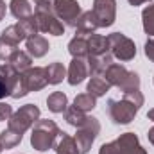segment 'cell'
I'll list each match as a JSON object with an SVG mask.
<instances>
[{
    "instance_id": "cell-1",
    "label": "cell",
    "mask_w": 154,
    "mask_h": 154,
    "mask_svg": "<svg viewBox=\"0 0 154 154\" xmlns=\"http://www.w3.org/2000/svg\"><path fill=\"white\" fill-rule=\"evenodd\" d=\"M61 134L59 127L56 125L54 120H38L34 125H32V133H31V145L39 151V152H45L48 149L54 147L57 136Z\"/></svg>"
},
{
    "instance_id": "cell-2",
    "label": "cell",
    "mask_w": 154,
    "mask_h": 154,
    "mask_svg": "<svg viewBox=\"0 0 154 154\" xmlns=\"http://www.w3.org/2000/svg\"><path fill=\"white\" fill-rule=\"evenodd\" d=\"M34 18L38 22V29L41 32H47V34H52V36H61L65 32V23L56 16L50 2L36 4Z\"/></svg>"
},
{
    "instance_id": "cell-3",
    "label": "cell",
    "mask_w": 154,
    "mask_h": 154,
    "mask_svg": "<svg viewBox=\"0 0 154 154\" xmlns=\"http://www.w3.org/2000/svg\"><path fill=\"white\" fill-rule=\"evenodd\" d=\"M99 154H147V151L140 145V140L134 133H124L115 142L104 143Z\"/></svg>"
},
{
    "instance_id": "cell-4",
    "label": "cell",
    "mask_w": 154,
    "mask_h": 154,
    "mask_svg": "<svg viewBox=\"0 0 154 154\" xmlns=\"http://www.w3.org/2000/svg\"><path fill=\"white\" fill-rule=\"evenodd\" d=\"M39 120V108L34 104H25L22 106L18 111H14L13 116L7 120L9 122V129L23 134L27 129H31L36 122Z\"/></svg>"
},
{
    "instance_id": "cell-5",
    "label": "cell",
    "mask_w": 154,
    "mask_h": 154,
    "mask_svg": "<svg viewBox=\"0 0 154 154\" xmlns=\"http://www.w3.org/2000/svg\"><path fill=\"white\" fill-rule=\"evenodd\" d=\"M99 133H100V124H99V120H97L95 116H88L86 122H84L81 127H77V134L74 136L79 152L81 154L90 152V149H91L95 138L99 136Z\"/></svg>"
},
{
    "instance_id": "cell-6",
    "label": "cell",
    "mask_w": 154,
    "mask_h": 154,
    "mask_svg": "<svg viewBox=\"0 0 154 154\" xmlns=\"http://www.w3.org/2000/svg\"><path fill=\"white\" fill-rule=\"evenodd\" d=\"M108 43H109V52L111 56L116 57L118 61H131L136 56V47L134 41L127 38L122 32H113L108 36Z\"/></svg>"
},
{
    "instance_id": "cell-7",
    "label": "cell",
    "mask_w": 154,
    "mask_h": 154,
    "mask_svg": "<svg viewBox=\"0 0 154 154\" xmlns=\"http://www.w3.org/2000/svg\"><path fill=\"white\" fill-rule=\"evenodd\" d=\"M138 106L133 104L129 99H122V100H109L108 102V111H109V116L115 124H131L134 120V116L138 113Z\"/></svg>"
},
{
    "instance_id": "cell-8",
    "label": "cell",
    "mask_w": 154,
    "mask_h": 154,
    "mask_svg": "<svg viewBox=\"0 0 154 154\" xmlns=\"http://www.w3.org/2000/svg\"><path fill=\"white\" fill-rule=\"evenodd\" d=\"M52 9H54L56 16H57L63 23H66V25H70V27H75L77 18H79L81 13H82L77 0H54Z\"/></svg>"
},
{
    "instance_id": "cell-9",
    "label": "cell",
    "mask_w": 154,
    "mask_h": 154,
    "mask_svg": "<svg viewBox=\"0 0 154 154\" xmlns=\"http://www.w3.org/2000/svg\"><path fill=\"white\" fill-rule=\"evenodd\" d=\"M91 11L99 27H111L116 18V0H93Z\"/></svg>"
},
{
    "instance_id": "cell-10",
    "label": "cell",
    "mask_w": 154,
    "mask_h": 154,
    "mask_svg": "<svg viewBox=\"0 0 154 154\" xmlns=\"http://www.w3.org/2000/svg\"><path fill=\"white\" fill-rule=\"evenodd\" d=\"M0 74L5 77L7 84H9V90H11V97L13 99H20V97H25L29 91L23 84V77L20 72H16L9 63H2L0 65Z\"/></svg>"
},
{
    "instance_id": "cell-11",
    "label": "cell",
    "mask_w": 154,
    "mask_h": 154,
    "mask_svg": "<svg viewBox=\"0 0 154 154\" xmlns=\"http://www.w3.org/2000/svg\"><path fill=\"white\" fill-rule=\"evenodd\" d=\"M22 77H23V84H25V88H27L29 93L31 91H39V90H43L48 84V81H47V70L41 68V66H31L29 70H25L22 74Z\"/></svg>"
},
{
    "instance_id": "cell-12",
    "label": "cell",
    "mask_w": 154,
    "mask_h": 154,
    "mask_svg": "<svg viewBox=\"0 0 154 154\" xmlns=\"http://www.w3.org/2000/svg\"><path fill=\"white\" fill-rule=\"evenodd\" d=\"M88 65L84 61V57H74L70 61V66H68V72H66V77H68V82L72 86H77L81 84L86 77H88Z\"/></svg>"
},
{
    "instance_id": "cell-13",
    "label": "cell",
    "mask_w": 154,
    "mask_h": 154,
    "mask_svg": "<svg viewBox=\"0 0 154 154\" xmlns=\"http://www.w3.org/2000/svg\"><path fill=\"white\" fill-rule=\"evenodd\" d=\"M111 63H113L111 52H106V54H102V56H88V61H86L88 72H90L91 75H102V74L106 72V68H108Z\"/></svg>"
},
{
    "instance_id": "cell-14",
    "label": "cell",
    "mask_w": 154,
    "mask_h": 154,
    "mask_svg": "<svg viewBox=\"0 0 154 154\" xmlns=\"http://www.w3.org/2000/svg\"><path fill=\"white\" fill-rule=\"evenodd\" d=\"M25 48H27V54L31 57H43L48 52L50 45H48V41L43 38V36L34 34V36L25 39Z\"/></svg>"
},
{
    "instance_id": "cell-15",
    "label": "cell",
    "mask_w": 154,
    "mask_h": 154,
    "mask_svg": "<svg viewBox=\"0 0 154 154\" xmlns=\"http://www.w3.org/2000/svg\"><path fill=\"white\" fill-rule=\"evenodd\" d=\"M75 29L79 34H91L99 29V23H97V18L93 14V11H84L81 13V16L77 18Z\"/></svg>"
},
{
    "instance_id": "cell-16",
    "label": "cell",
    "mask_w": 154,
    "mask_h": 154,
    "mask_svg": "<svg viewBox=\"0 0 154 154\" xmlns=\"http://www.w3.org/2000/svg\"><path fill=\"white\" fill-rule=\"evenodd\" d=\"M109 52V43L106 36H100V34H88V56H102Z\"/></svg>"
},
{
    "instance_id": "cell-17",
    "label": "cell",
    "mask_w": 154,
    "mask_h": 154,
    "mask_svg": "<svg viewBox=\"0 0 154 154\" xmlns=\"http://www.w3.org/2000/svg\"><path fill=\"white\" fill-rule=\"evenodd\" d=\"M127 74H129V70H127L124 65L111 63V65L106 68V72H104V79H106L111 86H118V88H120V84L125 81Z\"/></svg>"
},
{
    "instance_id": "cell-18",
    "label": "cell",
    "mask_w": 154,
    "mask_h": 154,
    "mask_svg": "<svg viewBox=\"0 0 154 154\" xmlns=\"http://www.w3.org/2000/svg\"><path fill=\"white\" fill-rule=\"evenodd\" d=\"M68 52L72 57H88V34L77 32L68 43Z\"/></svg>"
},
{
    "instance_id": "cell-19",
    "label": "cell",
    "mask_w": 154,
    "mask_h": 154,
    "mask_svg": "<svg viewBox=\"0 0 154 154\" xmlns=\"http://www.w3.org/2000/svg\"><path fill=\"white\" fill-rule=\"evenodd\" d=\"M109 90H111V84H109L104 77H100V75H91V79L88 81V88H86V91L91 93L95 99L104 97Z\"/></svg>"
},
{
    "instance_id": "cell-20",
    "label": "cell",
    "mask_w": 154,
    "mask_h": 154,
    "mask_svg": "<svg viewBox=\"0 0 154 154\" xmlns=\"http://www.w3.org/2000/svg\"><path fill=\"white\" fill-rule=\"evenodd\" d=\"M16 72H20V74H23L25 70H29L31 68V65H32V57L27 54V52H23V50H14V54L9 57V61H7Z\"/></svg>"
},
{
    "instance_id": "cell-21",
    "label": "cell",
    "mask_w": 154,
    "mask_h": 154,
    "mask_svg": "<svg viewBox=\"0 0 154 154\" xmlns=\"http://www.w3.org/2000/svg\"><path fill=\"white\" fill-rule=\"evenodd\" d=\"M9 9H11V14L18 20H23V18H29L32 16V5L29 4V0H11L9 2Z\"/></svg>"
},
{
    "instance_id": "cell-22",
    "label": "cell",
    "mask_w": 154,
    "mask_h": 154,
    "mask_svg": "<svg viewBox=\"0 0 154 154\" xmlns=\"http://www.w3.org/2000/svg\"><path fill=\"white\" fill-rule=\"evenodd\" d=\"M47 106H48V109L52 113H63L68 108V99H66V95L63 91H54V93L48 95Z\"/></svg>"
},
{
    "instance_id": "cell-23",
    "label": "cell",
    "mask_w": 154,
    "mask_h": 154,
    "mask_svg": "<svg viewBox=\"0 0 154 154\" xmlns=\"http://www.w3.org/2000/svg\"><path fill=\"white\" fill-rule=\"evenodd\" d=\"M56 154H81L77 149L75 138L66 133H61V140L56 145Z\"/></svg>"
},
{
    "instance_id": "cell-24",
    "label": "cell",
    "mask_w": 154,
    "mask_h": 154,
    "mask_svg": "<svg viewBox=\"0 0 154 154\" xmlns=\"http://www.w3.org/2000/svg\"><path fill=\"white\" fill-rule=\"evenodd\" d=\"M47 81L48 84H59L65 77H66V68L63 66V63H50L47 68Z\"/></svg>"
},
{
    "instance_id": "cell-25",
    "label": "cell",
    "mask_w": 154,
    "mask_h": 154,
    "mask_svg": "<svg viewBox=\"0 0 154 154\" xmlns=\"http://www.w3.org/2000/svg\"><path fill=\"white\" fill-rule=\"evenodd\" d=\"M22 138H23V134H20V133L7 127L5 131L0 133V145H2V149H13L22 142Z\"/></svg>"
},
{
    "instance_id": "cell-26",
    "label": "cell",
    "mask_w": 154,
    "mask_h": 154,
    "mask_svg": "<svg viewBox=\"0 0 154 154\" xmlns=\"http://www.w3.org/2000/svg\"><path fill=\"white\" fill-rule=\"evenodd\" d=\"M0 36H2V38H5L7 41H11V43H14V45H20V41L27 39L25 32H23V29L20 27V23L9 25L7 29H4V31H2V34H0Z\"/></svg>"
},
{
    "instance_id": "cell-27",
    "label": "cell",
    "mask_w": 154,
    "mask_h": 154,
    "mask_svg": "<svg viewBox=\"0 0 154 154\" xmlns=\"http://www.w3.org/2000/svg\"><path fill=\"white\" fill-rule=\"evenodd\" d=\"M74 106H75L77 109L88 113V111H91V109L97 106V99H95L91 93L86 91V93H81V95H77L75 99H74Z\"/></svg>"
},
{
    "instance_id": "cell-28",
    "label": "cell",
    "mask_w": 154,
    "mask_h": 154,
    "mask_svg": "<svg viewBox=\"0 0 154 154\" xmlns=\"http://www.w3.org/2000/svg\"><path fill=\"white\" fill-rule=\"evenodd\" d=\"M86 118H88V115H86L84 111L77 109L75 106H70V108H66V111H65V120H66L70 125H74V127H81V125L86 122Z\"/></svg>"
},
{
    "instance_id": "cell-29",
    "label": "cell",
    "mask_w": 154,
    "mask_h": 154,
    "mask_svg": "<svg viewBox=\"0 0 154 154\" xmlns=\"http://www.w3.org/2000/svg\"><path fill=\"white\" fill-rule=\"evenodd\" d=\"M142 23H143V31L149 36H154V4L147 5L142 11Z\"/></svg>"
},
{
    "instance_id": "cell-30",
    "label": "cell",
    "mask_w": 154,
    "mask_h": 154,
    "mask_svg": "<svg viewBox=\"0 0 154 154\" xmlns=\"http://www.w3.org/2000/svg\"><path fill=\"white\" fill-rule=\"evenodd\" d=\"M18 23H20V27L23 29V32H25V36H27V38H31V36L38 34L39 29H38V22H36L34 14H32V16H29V18L18 20Z\"/></svg>"
},
{
    "instance_id": "cell-31",
    "label": "cell",
    "mask_w": 154,
    "mask_h": 154,
    "mask_svg": "<svg viewBox=\"0 0 154 154\" xmlns=\"http://www.w3.org/2000/svg\"><path fill=\"white\" fill-rule=\"evenodd\" d=\"M120 90H122L124 93L133 91V90H140V75H138L136 72H129L127 77H125V81L120 84Z\"/></svg>"
},
{
    "instance_id": "cell-32",
    "label": "cell",
    "mask_w": 154,
    "mask_h": 154,
    "mask_svg": "<svg viewBox=\"0 0 154 154\" xmlns=\"http://www.w3.org/2000/svg\"><path fill=\"white\" fill-rule=\"evenodd\" d=\"M18 45H14V43H11V41H7L5 38H2L0 36V61H9V57L14 54V50H18L16 48Z\"/></svg>"
},
{
    "instance_id": "cell-33",
    "label": "cell",
    "mask_w": 154,
    "mask_h": 154,
    "mask_svg": "<svg viewBox=\"0 0 154 154\" xmlns=\"http://www.w3.org/2000/svg\"><path fill=\"white\" fill-rule=\"evenodd\" d=\"M13 108L7 104V102H0V122H5L13 116Z\"/></svg>"
},
{
    "instance_id": "cell-34",
    "label": "cell",
    "mask_w": 154,
    "mask_h": 154,
    "mask_svg": "<svg viewBox=\"0 0 154 154\" xmlns=\"http://www.w3.org/2000/svg\"><path fill=\"white\" fill-rule=\"evenodd\" d=\"M7 95L11 97V90H9V84H7L5 77L0 74V100H2V99H5Z\"/></svg>"
},
{
    "instance_id": "cell-35",
    "label": "cell",
    "mask_w": 154,
    "mask_h": 154,
    "mask_svg": "<svg viewBox=\"0 0 154 154\" xmlns=\"http://www.w3.org/2000/svg\"><path fill=\"white\" fill-rule=\"evenodd\" d=\"M145 56L154 63V38L147 39V43H145Z\"/></svg>"
},
{
    "instance_id": "cell-36",
    "label": "cell",
    "mask_w": 154,
    "mask_h": 154,
    "mask_svg": "<svg viewBox=\"0 0 154 154\" xmlns=\"http://www.w3.org/2000/svg\"><path fill=\"white\" fill-rule=\"evenodd\" d=\"M5 9H7L5 2H4V0H0V22H2V20H4V16H5Z\"/></svg>"
},
{
    "instance_id": "cell-37",
    "label": "cell",
    "mask_w": 154,
    "mask_h": 154,
    "mask_svg": "<svg viewBox=\"0 0 154 154\" xmlns=\"http://www.w3.org/2000/svg\"><path fill=\"white\" fill-rule=\"evenodd\" d=\"M127 2L136 7V5H142V4H145V2H149V0H127Z\"/></svg>"
},
{
    "instance_id": "cell-38",
    "label": "cell",
    "mask_w": 154,
    "mask_h": 154,
    "mask_svg": "<svg viewBox=\"0 0 154 154\" xmlns=\"http://www.w3.org/2000/svg\"><path fill=\"white\" fill-rule=\"evenodd\" d=\"M147 138H149V142L154 145V127H151V129H149V133H147Z\"/></svg>"
},
{
    "instance_id": "cell-39",
    "label": "cell",
    "mask_w": 154,
    "mask_h": 154,
    "mask_svg": "<svg viewBox=\"0 0 154 154\" xmlns=\"http://www.w3.org/2000/svg\"><path fill=\"white\" fill-rule=\"evenodd\" d=\"M147 118L154 122V108H152V109H149V113H147Z\"/></svg>"
},
{
    "instance_id": "cell-40",
    "label": "cell",
    "mask_w": 154,
    "mask_h": 154,
    "mask_svg": "<svg viewBox=\"0 0 154 154\" xmlns=\"http://www.w3.org/2000/svg\"><path fill=\"white\" fill-rule=\"evenodd\" d=\"M36 4H39V2H50V0H34Z\"/></svg>"
},
{
    "instance_id": "cell-41",
    "label": "cell",
    "mask_w": 154,
    "mask_h": 154,
    "mask_svg": "<svg viewBox=\"0 0 154 154\" xmlns=\"http://www.w3.org/2000/svg\"><path fill=\"white\" fill-rule=\"evenodd\" d=\"M0 152H2V145H0Z\"/></svg>"
}]
</instances>
